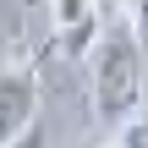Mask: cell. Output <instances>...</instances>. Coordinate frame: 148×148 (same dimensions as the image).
Listing matches in <instances>:
<instances>
[{"mask_svg": "<svg viewBox=\"0 0 148 148\" xmlns=\"http://www.w3.org/2000/svg\"><path fill=\"white\" fill-rule=\"evenodd\" d=\"M93 110L110 126L137 121L143 104V38L126 27V16H110L93 38Z\"/></svg>", "mask_w": 148, "mask_h": 148, "instance_id": "1", "label": "cell"}, {"mask_svg": "<svg viewBox=\"0 0 148 148\" xmlns=\"http://www.w3.org/2000/svg\"><path fill=\"white\" fill-rule=\"evenodd\" d=\"M38 126V77L27 66H5L0 71V148L27 137Z\"/></svg>", "mask_w": 148, "mask_h": 148, "instance_id": "2", "label": "cell"}, {"mask_svg": "<svg viewBox=\"0 0 148 148\" xmlns=\"http://www.w3.org/2000/svg\"><path fill=\"white\" fill-rule=\"evenodd\" d=\"M49 22H55V44L66 55H88L104 27V11H99V0H49Z\"/></svg>", "mask_w": 148, "mask_h": 148, "instance_id": "3", "label": "cell"}, {"mask_svg": "<svg viewBox=\"0 0 148 148\" xmlns=\"http://www.w3.org/2000/svg\"><path fill=\"white\" fill-rule=\"evenodd\" d=\"M121 5H126V11H121V16H126V27L143 38V49H148V0H121Z\"/></svg>", "mask_w": 148, "mask_h": 148, "instance_id": "4", "label": "cell"}, {"mask_svg": "<svg viewBox=\"0 0 148 148\" xmlns=\"http://www.w3.org/2000/svg\"><path fill=\"white\" fill-rule=\"evenodd\" d=\"M11 148H49V132H44V126H33L27 137H16V143H11Z\"/></svg>", "mask_w": 148, "mask_h": 148, "instance_id": "5", "label": "cell"}]
</instances>
